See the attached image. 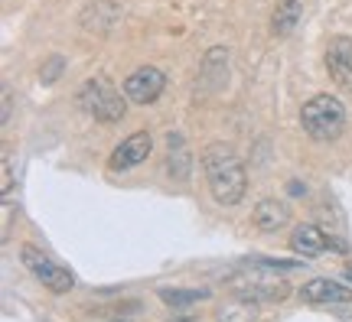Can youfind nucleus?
Returning <instances> with one entry per match:
<instances>
[{
	"label": "nucleus",
	"mask_w": 352,
	"mask_h": 322,
	"mask_svg": "<svg viewBox=\"0 0 352 322\" xmlns=\"http://www.w3.org/2000/svg\"><path fill=\"white\" fill-rule=\"evenodd\" d=\"M202 173L209 183V192L219 205H239L245 189H248V176H245V163L239 160V153L226 143H212L202 153Z\"/></svg>",
	"instance_id": "nucleus-1"
},
{
	"label": "nucleus",
	"mask_w": 352,
	"mask_h": 322,
	"mask_svg": "<svg viewBox=\"0 0 352 322\" xmlns=\"http://www.w3.org/2000/svg\"><path fill=\"white\" fill-rule=\"evenodd\" d=\"M228 286L232 293L241 299H252V303H277L290 293V286L271 273V264L267 260H252L228 277Z\"/></svg>",
	"instance_id": "nucleus-2"
},
{
	"label": "nucleus",
	"mask_w": 352,
	"mask_h": 322,
	"mask_svg": "<svg viewBox=\"0 0 352 322\" xmlns=\"http://www.w3.org/2000/svg\"><path fill=\"white\" fill-rule=\"evenodd\" d=\"M300 127L307 137H314L320 143H329L346 130V108L340 98L333 95H314L303 104L300 111Z\"/></svg>",
	"instance_id": "nucleus-3"
},
{
	"label": "nucleus",
	"mask_w": 352,
	"mask_h": 322,
	"mask_svg": "<svg viewBox=\"0 0 352 322\" xmlns=\"http://www.w3.org/2000/svg\"><path fill=\"white\" fill-rule=\"evenodd\" d=\"M78 104L98 124H118V121H124L127 111V104L121 101V91L104 75H95V78H88L85 85L78 88Z\"/></svg>",
	"instance_id": "nucleus-4"
},
{
	"label": "nucleus",
	"mask_w": 352,
	"mask_h": 322,
	"mask_svg": "<svg viewBox=\"0 0 352 322\" xmlns=\"http://www.w3.org/2000/svg\"><path fill=\"white\" fill-rule=\"evenodd\" d=\"M20 260H23L26 271L33 273L46 290H52V293H69V290L76 286V277H72L69 267L56 264L50 254H43V251L33 248V244H23V248H20Z\"/></svg>",
	"instance_id": "nucleus-5"
},
{
	"label": "nucleus",
	"mask_w": 352,
	"mask_h": 322,
	"mask_svg": "<svg viewBox=\"0 0 352 322\" xmlns=\"http://www.w3.org/2000/svg\"><path fill=\"white\" fill-rule=\"evenodd\" d=\"M166 88V75L153 65H144L138 72H131L124 78V98L134 104H153V101L164 95Z\"/></svg>",
	"instance_id": "nucleus-6"
},
{
	"label": "nucleus",
	"mask_w": 352,
	"mask_h": 322,
	"mask_svg": "<svg viewBox=\"0 0 352 322\" xmlns=\"http://www.w3.org/2000/svg\"><path fill=\"white\" fill-rule=\"evenodd\" d=\"M327 248L346 251V244L336 241L329 231H323L320 225H297L294 235H290V251H297L300 257H316V254H323Z\"/></svg>",
	"instance_id": "nucleus-7"
},
{
	"label": "nucleus",
	"mask_w": 352,
	"mask_h": 322,
	"mask_svg": "<svg viewBox=\"0 0 352 322\" xmlns=\"http://www.w3.org/2000/svg\"><path fill=\"white\" fill-rule=\"evenodd\" d=\"M151 150H153V137L147 134V130H138V134H131L127 140H121V143L114 147L108 166H111L114 173L131 170V166H138V163L147 160V157H151Z\"/></svg>",
	"instance_id": "nucleus-8"
},
{
	"label": "nucleus",
	"mask_w": 352,
	"mask_h": 322,
	"mask_svg": "<svg viewBox=\"0 0 352 322\" xmlns=\"http://www.w3.org/2000/svg\"><path fill=\"white\" fill-rule=\"evenodd\" d=\"M327 69L336 85L352 91V39L349 36H333L327 43Z\"/></svg>",
	"instance_id": "nucleus-9"
},
{
	"label": "nucleus",
	"mask_w": 352,
	"mask_h": 322,
	"mask_svg": "<svg viewBox=\"0 0 352 322\" xmlns=\"http://www.w3.org/2000/svg\"><path fill=\"white\" fill-rule=\"evenodd\" d=\"M300 299L310 303V306H323V303H352V290L342 284H333L327 277H314L310 284H303Z\"/></svg>",
	"instance_id": "nucleus-10"
},
{
	"label": "nucleus",
	"mask_w": 352,
	"mask_h": 322,
	"mask_svg": "<svg viewBox=\"0 0 352 322\" xmlns=\"http://www.w3.org/2000/svg\"><path fill=\"white\" fill-rule=\"evenodd\" d=\"M290 222V205L287 202H280V198H261L252 211V225L264 235H271V231H280L284 225Z\"/></svg>",
	"instance_id": "nucleus-11"
},
{
	"label": "nucleus",
	"mask_w": 352,
	"mask_h": 322,
	"mask_svg": "<svg viewBox=\"0 0 352 322\" xmlns=\"http://www.w3.org/2000/svg\"><path fill=\"white\" fill-rule=\"evenodd\" d=\"M118 13H121L118 3H111V0H95V3L82 13V26H85V30H95V33H108L111 23L118 20Z\"/></svg>",
	"instance_id": "nucleus-12"
},
{
	"label": "nucleus",
	"mask_w": 352,
	"mask_h": 322,
	"mask_svg": "<svg viewBox=\"0 0 352 322\" xmlns=\"http://www.w3.org/2000/svg\"><path fill=\"white\" fill-rule=\"evenodd\" d=\"M303 16V7L300 0H280L274 7V16H271V26H274L277 36H287V33H294V26L300 23Z\"/></svg>",
	"instance_id": "nucleus-13"
},
{
	"label": "nucleus",
	"mask_w": 352,
	"mask_h": 322,
	"mask_svg": "<svg viewBox=\"0 0 352 322\" xmlns=\"http://www.w3.org/2000/svg\"><path fill=\"white\" fill-rule=\"evenodd\" d=\"M189 163H192V157H189V150H186V143H183V137H179V134H170V157H166L170 176H173V179H189Z\"/></svg>",
	"instance_id": "nucleus-14"
},
{
	"label": "nucleus",
	"mask_w": 352,
	"mask_h": 322,
	"mask_svg": "<svg viewBox=\"0 0 352 322\" xmlns=\"http://www.w3.org/2000/svg\"><path fill=\"white\" fill-rule=\"evenodd\" d=\"M160 299L173 310H183V306H192L199 299H209V290H160Z\"/></svg>",
	"instance_id": "nucleus-15"
},
{
	"label": "nucleus",
	"mask_w": 352,
	"mask_h": 322,
	"mask_svg": "<svg viewBox=\"0 0 352 322\" xmlns=\"http://www.w3.org/2000/svg\"><path fill=\"white\" fill-rule=\"evenodd\" d=\"M254 319V303L252 299H241V306H228L219 312V322H252Z\"/></svg>",
	"instance_id": "nucleus-16"
},
{
	"label": "nucleus",
	"mask_w": 352,
	"mask_h": 322,
	"mask_svg": "<svg viewBox=\"0 0 352 322\" xmlns=\"http://www.w3.org/2000/svg\"><path fill=\"white\" fill-rule=\"evenodd\" d=\"M63 69H65L63 56H52V59H46V65L39 69V82H43V85H52V82L59 78V72H63Z\"/></svg>",
	"instance_id": "nucleus-17"
},
{
	"label": "nucleus",
	"mask_w": 352,
	"mask_h": 322,
	"mask_svg": "<svg viewBox=\"0 0 352 322\" xmlns=\"http://www.w3.org/2000/svg\"><path fill=\"white\" fill-rule=\"evenodd\" d=\"M0 173H3V183H0V189H3V196H7V192H10V186H13V173H10V157H7V153H3V170H0Z\"/></svg>",
	"instance_id": "nucleus-18"
},
{
	"label": "nucleus",
	"mask_w": 352,
	"mask_h": 322,
	"mask_svg": "<svg viewBox=\"0 0 352 322\" xmlns=\"http://www.w3.org/2000/svg\"><path fill=\"white\" fill-rule=\"evenodd\" d=\"M7 121H10V95L3 91V124H7Z\"/></svg>",
	"instance_id": "nucleus-19"
},
{
	"label": "nucleus",
	"mask_w": 352,
	"mask_h": 322,
	"mask_svg": "<svg viewBox=\"0 0 352 322\" xmlns=\"http://www.w3.org/2000/svg\"><path fill=\"white\" fill-rule=\"evenodd\" d=\"M346 277H349V280H352V264H346Z\"/></svg>",
	"instance_id": "nucleus-20"
},
{
	"label": "nucleus",
	"mask_w": 352,
	"mask_h": 322,
	"mask_svg": "<svg viewBox=\"0 0 352 322\" xmlns=\"http://www.w3.org/2000/svg\"><path fill=\"white\" fill-rule=\"evenodd\" d=\"M111 322H127V319H111Z\"/></svg>",
	"instance_id": "nucleus-21"
}]
</instances>
